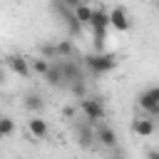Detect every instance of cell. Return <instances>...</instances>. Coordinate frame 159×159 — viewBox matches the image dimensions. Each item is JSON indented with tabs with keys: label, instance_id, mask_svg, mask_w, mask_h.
<instances>
[{
	"label": "cell",
	"instance_id": "7402d4cb",
	"mask_svg": "<svg viewBox=\"0 0 159 159\" xmlns=\"http://www.w3.org/2000/svg\"><path fill=\"white\" fill-rule=\"evenodd\" d=\"M5 82V75H2V67H0V84Z\"/></svg>",
	"mask_w": 159,
	"mask_h": 159
},
{
	"label": "cell",
	"instance_id": "9c48e42d",
	"mask_svg": "<svg viewBox=\"0 0 159 159\" xmlns=\"http://www.w3.org/2000/svg\"><path fill=\"white\" fill-rule=\"evenodd\" d=\"M27 132H30V137H32V139H45L50 129H47V122H45V119L32 117V119L27 122Z\"/></svg>",
	"mask_w": 159,
	"mask_h": 159
},
{
	"label": "cell",
	"instance_id": "30bf717a",
	"mask_svg": "<svg viewBox=\"0 0 159 159\" xmlns=\"http://www.w3.org/2000/svg\"><path fill=\"white\" fill-rule=\"evenodd\" d=\"M132 129L139 137H152L154 134V119H134L132 122Z\"/></svg>",
	"mask_w": 159,
	"mask_h": 159
},
{
	"label": "cell",
	"instance_id": "e0dca14e",
	"mask_svg": "<svg viewBox=\"0 0 159 159\" xmlns=\"http://www.w3.org/2000/svg\"><path fill=\"white\" fill-rule=\"evenodd\" d=\"M15 132V122L10 117H0V137H10Z\"/></svg>",
	"mask_w": 159,
	"mask_h": 159
},
{
	"label": "cell",
	"instance_id": "9a60e30c",
	"mask_svg": "<svg viewBox=\"0 0 159 159\" xmlns=\"http://www.w3.org/2000/svg\"><path fill=\"white\" fill-rule=\"evenodd\" d=\"M25 107H27L30 112H42V109H45V102H42V97H40L37 92H30V94L25 97Z\"/></svg>",
	"mask_w": 159,
	"mask_h": 159
},
{
	"label": "cell",
	"instance_id": "8992f818",
	"mask_svg": "<svg viewBox=\"0 0 159 159\" xmlns=\"http://www.w3.org/2000/svg\"><path fill=\"white\" fill-rule=\"evenodd\" d=\"M60 65V72H62V80L65 84H70L72 80H82V72H80V65L75 60H57Z\"/></svg>",
	"mask_w": 159,
	"mask_h": 159
},
{
	"label": "cell",
	"instance_id": "4fadbf2b",
	"mask_svg": "<svg viewBox=\"0 0 159 159\" xmlns=\"http://www.w3.org/2000/svg\"><path fill=\"white\" fill-rule=\"evenodd\" d=\"M72 15H75V20H77L80 25H89V17H92V7H89V5H84V2H80V5L72 10Z\"/></svg>",
	"mask_w": 159,
	"mask_h": 159
},
{
	"label": "cell",
	"instance_id": "7c38bea8",
	"mask_svg": "<svg viewBox=\"0 0 159 159\" xmlns=\"http://www.w3.org/2000/svg\"><path fill=\"white\" fill-rule=\"evenodd\" d=\"M77 142H80V147H92V142H94V129H89V124H80L77 127Z\"/></svg>",
	"mask_w": 159,
	"mask_h": 159
},
{
	"label": "cell",
	"instance_id": "44dd1931",
	"mask_svg": "<svg viewBox=\"0 0 159 159\" xmlns=\"http://www.w3.org/2000/svg\"><path fill=\"white\" fill-rule=\"evenodd\" d=\"M147 159H159V152H157V149H149V154H147Z\"/></svg>",
	"mask_w": 159,
	"mask_h": 159
},
{
	"label": "cell",
	"instance_id": "52a82bcc",
	"mask_svg": "<svg viewBox=\"0 0 159 159\" xmlns=\"http://www.w3.org/2000/svg\"><path fill=\"white\" fill-rule=\"evenodd\" d=\"M89 27H92L94 32H107V27H109V15H107L104 7H92Z\"/></svg>",
	"mask_w": 159,
	"mask_h": 159
},
{
	"label": "cell",
	"instance_id": "ba28073f",
	"mask_svg": "<svg viewBox=\"0 0 159 159\" xmlns=\"http://www.w3.org/2000/svg\"><path fill=\"white\" fill-rule=\"evenodd\" d=\"M7 67L20 77H30V65H27V57L22 55H7Z\"/></svg>",
	"mask_w": 159,
	"mask_h": 159
},
{
	"label": "cell",
	"instance_id": "5b68a950",
	"mask_svg": "<svg viewBox=\"0 0 159 159\" xmlns=\"http://www.w3.org/2000/svg\"><path fill=\"white\" fill-rule=\"evenodd\" d=\"M94 142H99V144L107 147V149H117V134H114V129L107 127V124H97V127H94Z\"/></svg>",
	"mask_w": 159,
	"mask_h": 159
},
{
	"label": "cell",
	"instance_id": "2e32d148",
	"mask_svg": "<svg viewBox=\"0 0 159 159\" xmlns=\"http://www.w3.org/2000/svg\"><path fill=\"white\" fill-rule=\"evenodd\" d=\"M27 65H30V72L35 70L37 75H42L45 77V72H47V67H50V62L45 60V57H35V60H27Z\"/></svg>",
	"mask_w": 159,
	"mask_h": 159
},
{
	"label": "cell",
	"instance_id": "3957f363",
	"mask_svg": "<svg viewBox=\"0 0 159 159\" xmlns=\"http://www.w3.org/2000/svg\"><path fill=\"white\" fill-rule=\"evenodd\" d=\"M139 107L149 112V117L154 119L159 114V87H149L139 94Z\"/></svg>",
	"mask_w": 159,
	"mask_h": 159
},
{
	"label": "cell",
	"instance_id": "277c9868",
	"mask_svg": "<svg viewBox=\"0 0 159 159\" xmlns=\"http://www.w3.org/2000/svg\"><path fill=\"white\" fill-rule=\"evenodd\" d=\"M107 15H109V27H114L117 32H127V30L132 27V20H129V15H127V10H124L122 5H117V7L109 10Z\"/></svg>",
	"mask_w": 159,
	"mask_h": 159
},
{
	"label": "cell",
	"instance_id": "ac0fdd59",
	"mask_svg": "<svg viewBox=\"0 0 159 159\" xmlns=\"http://www.w3.org/2000/svg\"><path fill=\"white\" fill-rule=\"evenodd\" d=\"M70 89H72V94H75V97H80V99L87 94V87H84V82H82V80H72V82H70Z\"/></svg>",
	"mask_w": 159,
	"mask_h": 159
},
{
	"label": "cell",
	"instance_id": "ffe728a7",
	"mask_svg": "<svg viewBox=\"0 0 159 159\" xmlns=\"http://www.w3.org/2000/svg\"><path fill=\"white\" fill-rule=\"evenodd\" d=\"M60 2H62L65 7H70V10H75V7H77V5L82 2V0H60Z\"/></svg>",
	"mask_w": 159,
	"mask_h": 159
},
{
	"label": "cell",
	"instance_id": "8fae6325",
	"mask_svg": "<svg viewBox=\"0 0 159 159\" xmlns=\"http://www.w3.org/2000/svg\"><path fill=\"white\" fill-rule=\"evenodd\" d=\"M45 80H47V84H50V87H60V84H65V80H62V72H60V65H57V62H52V65L47 67Z\"/></svg>",
	"mask_w": 159,
	"mask_h": 159
},
{
	"label": "cell",
	"instance_id": "d6986e66",
	"mask_svg": "<svg viewBox=\"0 0 159 159\" xmlns=\"http://www.w3.org/2000/svg\"><path fill=\"white\" fill-rule=\"evenodd\" d=\"M40 57H45V60L47 57H55V45H42L40 47Z\"/></svg>",
	"mask_w": 159,
	"mask_h": 159
},
{
	"label": "cell",
	"instance_id": "5bb4252c",
	"mask_svg": "<svg viewBox=\"0 0 159 159\" xmlns=\"http://www.w3.org/2000/svg\"><path fill=\"white\" fill-rule=\"evenodd\" d=\"M72 52H75V45H72L70 40H60V42L55 45V57H60V60H67Z\"/></svg>",
	"mask_w": 159,
	"mask_h": 159
},
{
	"label": "cell",
	"instance_id": "6da1fadb",
	"mask_svg": "<svg viewBox=\"0 0 159 159\" xmlns=\"http://www.w3.org/2000/svg\"><path fill=\"white\" fill-rule=\"evenodd\" d=\"M117 65H119V55H114V52H94V55H87L84 57V67L94 77L112 72Z\"/></svg>",
	"mask_w": 159,
	"mask_h": 159
},
{
	"label": "cell",
	"instance_id": "7a4b0ae2",
	"mask_svg": "<svg viewBox=\"0 0 159 159\" xmlns=\"http://www.w3.org/2000/svg\"><path fill=\"white\" fill-rule=\"evenodd\" d=\"M80 112L89 119V122H97V119H104V104H102V99L99 97H82V102H80Z\"/></svg>",
	"mask_w": 159,
	"mask_h": 159
}]
</instances>
